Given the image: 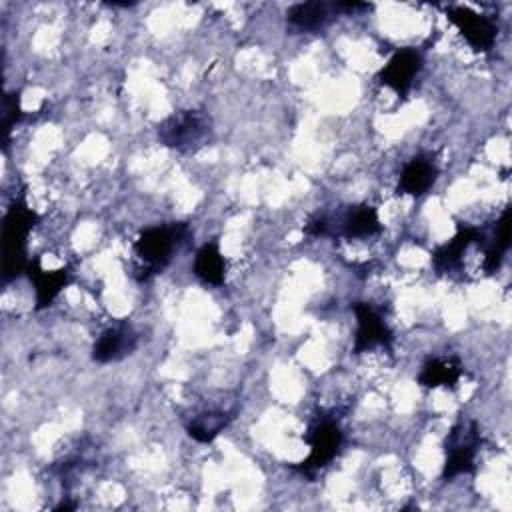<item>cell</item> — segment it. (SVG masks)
Instances as JSON below:
<instances>
[{
  "label": "cell",
  "mask_w": 512,
  "mask_h": 512,
  "mask_svg": "<svg viewBox=\"0 0 512 512\" xmlns=\"http://www.w3.org/2000/svg\"><path fill=\"white\" fill-rule=\"evenodd\" d=\"M188 236L186 224H164V226H152L140 232V236L134 240V276L136 280L144 282L152 278L154 274L162 272L170 260L172 254L178 250V246Z\"/></svg>",
  "instance_id": "obj_1"
},
{
  "label": "cell",
  "mask_w": 512,
  "mask_h": 512,
  "mask_svg": "<svg viewBox=\"0 0 512 512\" xmlns=\"http://www.w3.org/2000/svg\"><path fill=\"white\" fill-rule=\"evenodd\" d=\"M36 222V214L24 204L14 202L4 218L2 228V240H4V264H2V276L4 280L18 276L24 272L30 264L26 260V240Z\"/></svg>",
  "instance_id": "obj_2"
},
{
  "label": "cell",
  "mask_w": 512,
  "mask_h": 512,
  "mask_svg": "<svg viewBox=\"0 0 512 512\" xmlns=\"http://www.w3.org/2000/svg\"><path fill=\"white\" fill-rule=\"evenodd\" d=\"M480 428L478 422L472 418H460L446 436V462L442 476L454 478L460 474H468L474 470L476 452L480 446Z\"/></svg>",
  "instance_id": "obj_3"
},
{
  "label": "cell",
  "mask_w": 512,
  "mask_h": 512,
  "mask_svg": "<svg viewBox=\"0 0 512 512\" xmlns=\"http://www.w3.org/2000/svg\"><path fill=\"white\" fill-rule=\"evenodd\" d=\"M210 136V120L200 110H180L158 124V140L176 150H194Z\"/></svg>",
  "instance_id": "obj_4"
},
{
  "label": "cell",
  "mask_w": 512,
  "mask_h": 512,
  "mask_svg": "<svg viewBox=\"0 0 512 512\" xmlns=\"http://www.w3.org/2000/svg\"><path fill=\"white\" fill-rule=\"evenodd\" d=\"M306 440L310 444V454L298 466H294V470L306 476H314L336 458L342 446V430L338 420L334 416H318L312 422Z\"/></svg>",
  "instance_id": "obj_5"
},
{
  "label": "cell",
  "mask_w": 512,
  "mask_h": 512,
  "mask_svg": "<svg viewBox=\"0 0 512 512\" xmlns=\"http://www.w3.org/2000/svg\"><path fill=\"white\" fill-rule=\"evenodd\" d=\"M446 16L474 50L488 52L494 46L498 28L488 16L478 14L464 6H448Z\"/></svg>",
  "instance_id": "obj_6"
},
{
  "label": "cell",
  "mask_w": 512,
  "mask_h": 512,
  "mask_svg": "<svg viewBox=\"0 0 512 512\" xmlns=\"http://www.w3.org/2000/svg\"><path fill=\"white\" fill-rule=\"evenodd\" d=\"M356 314V336H354V352H366L374 346H388L392 342V332L382 318V314L370 306L368 302L354 304Z\"/></svg>",
  "instance_id": "obj_7"
},
{
  "label": "cell",
  "mask_w": 512,
  "mask_h": 512,
  "mask_svg": "<svg viewBox=\"0 0 512 512\" xmlns=\"http://www.w3.org/2000/svg\"><path fill=\"white\" fill-rule=\"evenodd\" d=\"M420 68H422L420 52L412 48H404L390 56V60L378 72V82L392 88L396 94H406L412 88Z\"/></svg>",
  "instance_id": "obj_8"
},
{
  "label": "cell",
  "mask_w": 512,
  "mask_h": 512,
  "mask_svg": "<svg viewBox=\"0 0 512 512\" xmlns=\"http://www.w3.org/2000/svg\"><path fill=\"white\" fill-rule=\"evenodd\" d=\"M484 240H486V236H484V232L480 228L460 226L458 232L454 234V238L448 240L446 244L438 246L436 252L432 254L434 270L440 272V274H452V272L460 270L464 252L472 244H484Z\"/></svg>",
  "instance_id": "obj_9"
},
{
  "label": "cell",
  "mask_w": 512,
  "mask_h": 512,
  "mask_svg": "<svg viewBox=\"0 0 512 512\" xmlns=\"http://www.w3.org/2000/svg\"><path fill=\"white\" fill-rule=\"evenodd\" d=\"M380 220L372 206L360 204L350 206L346 212H342L336 222L328 218V234H340L346 238H368L380 232Z\"/></svg>",
  "instance_id": "obj_10"
},
{
  "label": "cell",
  "mask_w": 512,
  "mask_h": 512,
  "mask_svg": "<svg viewBox=\"0 0 512 512\" xmlns=\"http://www.w3.org/2000/svg\"><path fill=\"white\" fill-rule=\"evenodd\" d=\"M136 348V334L128 324H118L114 328L104 330L92 348V360L96 362H112L120 360Z\"/></svg>",
  "instance_id": "obj_11"
},
{
  "label": "cell",
  "mask_w": 512,
  "mask_h": 512,
  "mask_svg": "<svg viewBox=\"0 0 512 512\" xmlns=\"http://www.w3.org/2000/svg\"><path fill=\"white\" fill-rule=\"evenodd\" d=\"M436 164L430 156L418 154L414 158H410L402 172H400V180H398V192L402 194H410V196H420L424 192H428V188L434 184L436 180Z\"/></svg>",
  "instance_id": "obj_12"
},
{
  "label": "cell",
  "mask_w": 512,
  "mask_h": 512,
  "mask_svg": "<svg viewBox=\"0 0 512 512\" xmlns=\"http://www.w3.org/2000/svg\"><path fill=\"white\" fill-rule=\"evenodd\" d=\"M464 368L454 356H430L418 374V382L426 388L456 386Z\"/></svg>",
  "instance_id": "obj_13"
},
{
  "label": "cell",
  "mask_w": 512,
  "mask_h": 512,
  "mask_svg": "<svg viewBox=\"0 0 512 512\" xmlns=\"http://www.w3.org/2000/svg\"><path fill=\"white\" fill-rule=\"evenodd\" d=\"M28 272H30V278H32L34 288H36V306L38 308L48 306L70 280V270L68 268L44 270L38 262H32L28 266Z\"/></svg>",
  "instance_id": "obj_14"
},
{
  "label": "cell",
  "mask_w": 512,
  "mask_h": 512,
  "mask_svg": "<svg viewBox=\"0 0 512 512\" xmlns=\"http://www.w3.org/2000/svg\"><path fill=\"white\" fill-rule=\"evenodd\" d=\"M334 12H338L334 4L330 6L326 2H300L288 10L286 18L288 24L298 30H318L332 20Z\"/></svg>",
  "instance_id": "obj_15"
},
{
  "label": "cell",
  "mask_w": 512,
  "mask_h": 512,
  "mask_svg": "<svg viewBox=\"0 0 512 512\" xmlns=\"http://www.w3.org/2000/svg\"><path fill=\"white\" fill-rule=\"evenodd\" d=\"M508 248H510V208H504V212L500 214L494 226L492 238L486 242V252L482 262V268L486 274H494L500 268Z\"/></svg>",
  "instance_id": "obj_16"
},
{
  "label": "cell",
  "mask_w": 512,
  "mask_h": 512,
  "mask_svg": "<svg viewBox=\"0 0 512 512\" xmlns=\"http://www.w3.org/2000/svg\"><path fill=\"white\" fill-rule=\"evenodd\" d=\"M194 274L206 282V284H222L224 282V276H226V260L220 252V248L210 242V244H204L198 252H196V258H194Z\"/></svg>",
  "instance_id": "obj_17"
},
{
  "label": "cell",
  "mask_w": 512,
  "mask_h": 512,
  "mask_svg": "<svg viewBox=\"0 0 512 512\" xmlns=\"http://www.w3.org/2000/svg\"><path fill=\"white\" fill-rule=\"evenodd\" d=\"M228 422H230V416L226 412L210 410L194 416L186 424V430L198 442H212L228 426Z\"/></svg>",
  "instance_id": "obj_18"
},
{
  "label": "cell",
  "mask_w": 512,
  "mask_h": 512,
  "mask_svg": "<svg viewBox=\"0 0 512 512\" xmlns=\"http://www.w3.org/2000/svg\"><path fill=\"white\" fill-rule=\"evenodd\" d=\"M18 120H20L18 94H10V96H6V98H4V112H2L4 128H6V130H10Z\"/></svg>",
  "instance_id": "obj_19"
}]
</instances>
